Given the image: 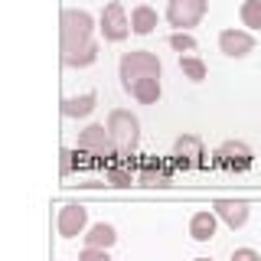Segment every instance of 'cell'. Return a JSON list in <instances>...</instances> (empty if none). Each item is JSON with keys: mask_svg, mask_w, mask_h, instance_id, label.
Returning <instances> with one entry per match:
<instances>
[{"mask_svg": "<svg viewBox=\"0 0 261 261\" xmlns=\"http://www.w3.org/2000/svg\"><path fill=\"white\" fill-rule=\"evenodd\" d=\"M59 33H62V56H72L92 43L95 33V16L88 10H62L59 16Z\"/></svg>", "mask_w": 261, "mask_h": 261, "instance_id": "cell-1", "label": "cell"}, {"mask_svg": "<svg viewBox=\"0 0 261 261\" xmlns=\"http://www.w3.org/2000/svg\"><path fill=\"white\" fill-rule=\"evenodd\" d=\"M105 130L111 134L114 147L130 157V153H134V147H137V137H141V121H137L127 108H114L108 114V121H105Z\"/></svg>", "mask_w": 261, "mask_h": 261, "instance_id": "cell-2", "label": "cell"}, {"mask_svg": "<svg viewBox=\"0 0 261 261\" xmlns=\"http://www.w3.org/2000/svg\"><path fill=\"white\" fill-rule=\"evenodd\" d=\"M163 65L153 53H147V49H134V53H124L118 62V75H121V85H130V82L137 79H160Z\"/></svg>", "mask_w": 261, "mask_h": 261, "instance_id": "cell-3", "label": "cell"}, {"mask_svg": "<svg viewBox=\"0 0 261 261\" xmlns=\"http://www.w3.org/2000/svg\"><path fill=\"white\" fill-rule=\"evenodd\" d=\"M206 10H209V0H170L167 4V23L176 27V33H186L206 16Z\"/></svg>", "mask_w": 261, "mask_h": 261, "instance_id": "cell-4", "label": "cell"}, {"mask_svg": "<svg viewBox=\"0 0 261 261\" xmlns=\"http://www.w3.org/2000/svg\"><path fill=\"white\" fill-rule=\"evenodd\" d=\"M101 36L108 39V43H121V39H127L130 36V23H127V13H124V7L118 4V0H111V4H105V10H101Z\"/></svg>", "mask_w": 261, "mask_h": 261, "instance_id": "cell-5", "label": "cell"}, {"mask_svg": "<svg viewBox=\"0 0 261 261\" xmlns=\"http://www.w3.org/2000/svg\"><path fill=\"white\" fill-rule=\"evenodd\" d=\"M79 150H85V153H98V157H111L118 147H114L111 141V134L105 130V124H88L85 130H79Z\"/></svg>", "mask_w": 261, "mask_h": 261, "instance_id": "cell-6", "label": "cell"}, {"mask_svg": "<svg viewBox=\"0 0 261 261\" xmlns=\"http://www.w3.org/2000/svg\"><path fill=\"white\" fill-rule=\"evenodd\" d=\"M219 49L228 59H245L248 53H255V36L248 30H222L219 33Z\"/></svg>", "mask_w": 261, "mask_h": 261, "instance_id": "cell-7", "label": "cell"}, {"mask_svg": "<svg viewBox=\"0 0 261 261\" xmlns=\"http://www.w3.org/2000/svg\"><path fill=\"white\" fill-rule=\"evenodd\" d=\"M56 225H59L62 239H75V235H82V232H85V225H88V209H82L79 202H69V206L59 209Z\"/></svg>", "mask_w": 261, "mask_h": 261, "instance_id": "cell-8", "label": "cell"}, {"mask_svg": "<svg viewBox=\"0 0 261 261\" xmlns=\"http://www.w3.org/2000/svg\"><path fill=\"white\" fill-rule=\"evenodd\" d=\"M212 212H216V219H222L228 228H242L248 222V202H242V199H216L212 202Z\"/></svg>", "mask_w": 261, "mask_h": 261, "instance_id": "cell-9", "label": "cell"}, {"mask_svg": "<svg viewBox=\"0 0 261 261\" xmlns=\"http://www.w3.org/2000/svg\"><path fill=\"white\" fill-rule=\"evenodd\" d=\"M216 157L222 167H235V170H245L251 163V147L242 144V141H225L222 147L216 150Z\"/></svg>", "mask_w": 261, "mask_h": 261, "instance_id": "cell-10", "label": "cell"}, {"mask_svg": "<svg viewBox=\"0 0 261 261\" xmlns=\"http://www.w3.org/2000/svg\"><path fill=\"white\" fill-rule=\"evenodd\" d=\"M130 33H137V36H147V33H153L157 30V23H160V16L153 7H147V4H137L134 10H130Z\"/></svg>", "mask_w": 261, "mask_h": 261, "instance_id": "cell-11", "label": "cell"}, {"mask_svg": "<svg viewBox=\"0 0 261 261\" xmlns=\"http://www.w3.org/2000/svg\"><path fill=\"white\" fill-rule=\"evenodd\" d=\"M216 225H219L216 212H212V209H199V212H193V219H190V235L196 242H209L212 235H216Z\"/></svg>", "mask_w": 261, "mask_h": 261, "instance_id": "cell-12", "label": "cell"}, {"mask_svg": "<svg viewBox=\"0 0 261 261\" xmlns=\"http://www.w3.org/2000/svg\"><path fill=\"white\" fill-rule=\"evenodd\" d=\"M127 92L134 95V101H141V105H157L163 88H160V79H137V82L127 85Z\"/></svg>", "mask_w": 261, "mask_h": 261, "instance_id": "cell-13", "label": "cell"}, {"mask_svg": "<svg viewBox=\"0 0 261 261\" xmlns=\"http://www.w3.org/2000/svg\"><path fill=\"white\" fill-rule=\"evenodd\" d=\"M82 239H85V248H105V251H108L111 245L118 242V232H114L111 222H98V225L88 228Z\"/></svg>", "mask_w": 261, "mask_h": 261, "instance_id": "cell-14", "label": "cell"}, {"mask_svg": "<svg viewBox=\"0 0 261 261\" xmlns=\"http://www.w3.org/2000/svg\"><path fill=\"white\" fill-rule=\"evenodd\" d=\"M95 101H98L95 92H85L79 98H62V114L65 118H88L95 111Z\"/></svg>", "mask_w": 261, "mask_h": 261, "instance_id": "cell-15", "label": "cell"}, {"mask_svg": "<svg viewBox=\"0 0 261 261\" xmlns=\"http://www.w3.org/2000/svg\"><path fill=\"white\" fill-rule=\"evenodd\" d=\"M173 150H176L179 160H183V157H186V160H196V157H202V141H199L196 134H183V137L173 144Z\"/></svg>", "mask_w": 261, "mask_h": 261, "instance_id": "cell-16", "label": "cell"}, {"mask_svg": "<svg viewBox=\"0 0 261 261\" xmlns=\"http://www.w3.org/2000/svg\"><path fill=\"white\" fill-rule=\"evenodd\" d=\"M98 59V43L92 39L85 49H79V53H72V56H62V62L69 65V69H85V65H92Z\"/></svg>", "mask_w": 261, "mask_h": 261, "instance_id": "cell-17", "label": "cell"}, {"mask_svg": "<svg viewBox=\"0 0 261 261\" xmlns=\"http://www.w3.org/2000/svg\"><path fill=\"white\" fill-rule=\"evenodd\" d=\"M179 72L190 82H202L206 79V62L196 59V56H179Z\"/></svg>", "mask_w": 261, "mask_h": 261, "instance_id": "cell-18", "label": "cell"}, {"mask_svg": "<svg viewBox=\"0 0 261 261\" xmlns=\"http://www.w3.org/2000/svg\"><path fill=\"white\" fill-rule=\"evenodd\" d=\"M239 16H242V23L248 30H261V0H245Z\"/></svg>", "mask_w": 261, "mask_h": 261, "instance_id": "cell-19", "label": "cell"}, {"mask_svg": "<svg viewBox=\"0 0 261 261\" xmlns=\"http://www.w3.org/2000/svg\"><path fill=\"white\" fill-rule=\"evenodd\" d=\"M170 49H173V53H193L196 49V39L190 36V33H173V36H170Z\"/></svg>", "mask_w": 261, "mask_h": 261, "instance_id": "cell-20", "label": "cell"}, {"mask_svg": "<svg viewBox=\"0 0 261 261\" xmlns=\"http://www.w3.org/2000/svg\"><path fill=\"white\" fill-rule=\"evenodd\" d=\"M105 183H111V186H130V183H134V176H130V170H124V167H111L108 173H105Z\"/></svg>", "mask_w": 261, "mask_h": 261, "instance_id": "cell-21", "label": "cell"}, {"mask_svg": "<svg viewBox=\"0 0 261 261\" xmlns=\"http://www.w3.org/2000/svg\"><path fill=\"white\" fill-rule=\"evenodd\" d=\"M141 183L144 186H167L170 183V173H163V170H144Z\"/></svg>", "mask_w": 261, "mask_h": 261, "instance_id": "cell-22", "label": "cell"}, {"mask_svg": "<svg viewBox=\"0 0 261 261\" xmlns=\"http://www.w3.org/2000/svg\"><path fill=\"white\" fill-rule=\"evenodd\" d=\"M79 261H111V255L105 248H82Z\"/></svg>", "mask_w": 261, "mask_h": 261, "instance_id": "cell-23", "label": "cell"}, {"mask_svg": "<svg viewBox=\"0 0 261 261\" xmlns=\"http://www.w3.org/2000/svg\"><path fill=\"white\" fill-rule=\"evenodd\" d=\"M232 261H261V255L255 248H235L232 251Z\"/></svg>", "mask_w": 261, "mask_h": 261, "instance_id": "cell-24", "label": "cell"}, {"mask_svg": "<svg viewBox=\"0 0 261 261\" xmlns=\"http://www.w3.org/2000/svg\"><path fill=\"white\" fill-rule=\"evenodd\" d=\"M72 170V150H62V173Z\"/></svg>", "mask_w": 261, "mask_h": 261, "instance_id": "cell-25", "label": "cell"}, {"mask_svg": "<svg viewBox=\"0 0 261 261\" xmlns=\"http://www.w3.org/2000/svg\"><path fill=\"white\" fill-rule=\"evenodd\" d=\"M199 261H209V258H199Z\"/></svg>", "mask_w": 261, "mask_h": 261, "instance_id": "cell-26", "label": "cell"}]
</instances>
